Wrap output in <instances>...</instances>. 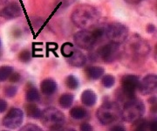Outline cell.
Instances as JSON below:
<instances>
[{
	"label": "cell",
	"mask_w": 157,
	"mask_h": 131,
	"mask_svg": "<svg viewBox=\"0 0 157 131\" xmlns=\"http://www.w3.org/2000/svg\"><path fill=\"white\" fill-rule=\"evenodd\" d=\"M21 130H42V129L33 123H27L26 125L21 128Z\"/></svg>",
	"instance_id": "484cf974"
},
{
	"label": "cell",
	"mask_w": 157,
	"mask_h": 131,
	"mask_svg": "<svg viewBox=\"0 0 157 131\" xmlns=\"http://www.w3.org/2000/svg\"><path fill=\"white\" fill-rule=\"evenodd\" d=\"M81 102L86 107H93L97 102V95L95 92L86 89L81 94Z\"/></svg>",
	"instance_id": "9a60e30c"
},
{
	"label": "cell",
	"mask_w": 157,
	"mask_h": 131,
	"mask_svg": "<svg viewBox=\"0 0 157 131\" xmlns=\"http://www.w3.org/2000/svg\"><path fill=\"white\" fill-rule=\"evenodd\" d=\"M26 100L28 102H38L40 100L39 93L35 87H30L26 91Z\"/></svg>",
	"instance_id": "ffe728a7"
},
{
	"label": "cell",
	"mask_w": 157,
	"mask_h": 131,
	"mask_svg": "<svg viewBox=\"0 0 157 131\" xmlns=\"http://www.w3.org/2000/svg\"><path fill=\"white\" fill-rule=\"evenodd\" d=\"M101 83H102V85H103L104 87L111 88L115 84V78L112 74H107L103 76V78L101 80Z\"/></svg>",
	"instance_id": "603a6c76"
},
{
	"label": "cell",
	"mask_w": 157,
	"mask_h": 131,
	"mask_svg": "<svg viewBox=\"0 0 157 131\" xmlns=\"http://www.w3.org/2000/svg\"><path fill=\"white\" fill-rule=\"evenodd\" d=\"M18 59L21 62L24 63H27L31 60L32 59V53L31 52L27 50V49H25L23 51L20 52L19 55H18Z\"/></svg>",
	"instance_id": "cb8c5ba5"
},
{
	"label": "cell",
	"mask_w": 157,
	"mask_h": 131,
	"mask_svg": "<svg viewBox=\"0 0 157 131\" xmlns=\"http://www.w3.org/2000/svg\"><path fill=\"white\" fill-rule=\"evenodd\" d=\"M111 129H112V130H125V128H124L123 126L115 125L113 126V127H112Z\"/></svg>",
	"instance_id": "d6a6232c"
},
{
	"label": "cell",
	"mask_w": 157,
	"mask_h": 131,
	"mask_svg": "<svg viewBox=\"0 0 157 131\" xmlns=\"http://www.w3.org/2000/svg\"><path fill=\"white\" fill-rule=\"evenodd\" d=\"M2 55V42H1V40H0V56Z\"/></svg>",
	"instance_id": "e575fe53"
},
{
	"label": "cell",
	"mask_w": 157,
	"mask_h": 131,
	"mask_svg": "<svg viewBox=\"0 0 157 131\" xmlns=\"http://www.w3.org/2000/svg\"><path fill=\"white\" fill-rule=\"evenodd\" d=\"M65 84H66V86L69 89L75 90V89L78 88V86H79V81H78L77 77H75L73 74H70V75H68L67 77L66 78Z\"/></svg>",
	"instance_id": "44dd1931"
},
{
	"label": "cell",
	"mask_w": 157,
	"mask_h": 131,
	"mask_svg": "<svg viewBox=\"0 0 157 131\" xmlns=\"http://www.w3.org/2000/svg\"><path fill=\"white\" fill-rule=\"evenodd\" d=\"M79 129H80V130H82V131L93 130V127L90 125L89 123H86V122L82 123V124L80 125V127H79Z\"/></svg>",
	"instance_id": "f546056e"
},
{
	"label": "cell",
	"mask_w": 157,
	"mask_h": 131,
	"mask_svg": "<svg viewBox=\"0 0 157 131\" xmlns=\"http://www.w3.org/2000/svg\"><path fill=\"white\" fill-rule=\"evenodd\" d=\"M20 80V74L18 73H12L11 74V76L9 77V80L11 81V83H15V82H17Z\"/></svg>",
	"instance_id": "83f0119b"
},
{
	"label": "cell",
	"mask_w": 157,
	"mask_h": 131,
	"mask_svg": "<svg viewBox=\"0 0 157 131\" xmlns=\"http://www.w3.org/2000/svg\"><path fill=\"white\" fill-rule=\"evenodd\" d=\"M104 73L105 70L101 67L92 66V67H87L86 68V74L90 80H99L104 75Z\"/></svg>",
	"instance_id": "2e32d148"
},
{
	"label": "cell",
	"mask_w": 157,
	"mask_h": 131,
	"mask_svg": "<svg viewBox=\"0 0 157 131\" xmlns=\"http://www.w3.org/2000/svg\"><path fill=\"white\" fill-rule=\"evenodd\" d=\"M57 83L55 80L52 78H47L41 81L40 83V89L42 94L45 96H51L57 90Z\"/></svg>",
	"instance_id": "5bb4252c"
},
{
	"label": "cell",
	"mask_w": 157,
	"mask_h": 131,
	"mask_svg": "<svg viewBox=\"0 0 157 131\" xmlns=\"http://www.w3.org/2000/svg\"><path fill=\"white\" fill-rule=\"evenodd\" d=\"M12 73H13V67L11 66L0 67V81L2 82L8 80Z\"/></svg>",
	"instance_id": "7402d4cb"
},
{
	"label": "cell",
	"mask_w": 157,
	"mask_h": 131,
	"mask_svg": "<svg viewBox=\"0 0 157 131\" xmlns=\"http://www.w3.org/2000/svg\"><path fill=\"white\" fill-rule=\"evenodd\" d=\"M69 114H70V116H71L73 119L82 120L84 119L85 117L86 116L87 112H86V110L84 108H82V107H74V108H73L70 110Z\"/></svg>",
	"instance_id": "d6986e66"
},
{
	"label": "cell",
	"mask_w": 157,
	"mask_h": 131,
	"mask_svg": "<svg viewBox=\"0 0 157 131\" xmlns=\"http://www.w3.org/2000/svg\"><path fill=\"white\" fill-rule=\"evenodd\" d=\"M128 37V28L121 23H112L105 25V40L115 44H123Z\"/></svg>",
	"instance_id": "9c48e42d"
},
{
	"label": "cell",
	"mask_w": 157,
	"mask_h": 131,
	"mask_svg": "<svg viewBox=\"0 0 157 131\" xmlns=\"http://www.w3.org/2000/svg\"><path fill=\"white\" fill-rule=\"evenodd\" d=\"M122 51L121 50L120 58L122 62L130 67H137L142 66L146 61L150 52V46L148 42L138 34L131 36L124 41Z\"/></svg>",
	"instance_id": "6da1fadb"
},
{
	"label": "cell",
	"mask_w": 157,
	"mask_h": 131,
	"mask_svg": "<svg viewBox=\"0 0 157 131\" xmlns=\"http://www.w3.org/2000/svg\"><path fill=\"white\" fill-rule=\"evenodd\" d=\"M73 40L79 48L87 51L93 50L100 41L105 40V25L79 31L75 33Z\"/></svg>",
	"instance_id": "3957f363"
},
{
	"label": "cell",
	"mask_w": 157,
	"mask_h": 131,
	"mask_svg": "<svg viewBox=\"0 0 157 131\" xmlns=\"http://www.w3.org/2000/svg\"><path fill=\"white\" fill-rule=\"evenodd\" d=\"M155 31V26L154 25H147V32L149 33H153Z\"/></svg>",
	"instance_id": "4dcf8cb0"
},
{
	"label": "cell",
	"mask_w": 157,
	"mask_h": 131,
	"mask_svg": "<svg viewBox=\"0 0 157 131\" xmlns=\"http://www.w3.org/2000/svg\"><path fill=\"white\" fill-rule=\"evenodd\" d=\"M73 101H74V96L72 94H64L59 99V104L62 108H69L72 107Z\"/></svg>",
	"instance_id": "ac0fdd59"
},
{
	"label": "cell",
	"mask_w": 157,
	"mask_h": 131,
	"mask_svg": "<svg viewBox=\"0 0 157 131\" xmlns=\"http://www.w3.org/2000/svg\"><path fill=\"white\" fill-rule=\"evenodd\" d=\"M59 7L61 9L67 8L75 2V0H59Z\"/></svg>",
	"instance_id": "4316f807"
},
{
	"label": "cell",
	"mask_w": 157,
	"mask_h": 131,
	"mask_svg": "<svg viewBox=\"0 0 157 131\" xmlns=\"http://www.w3.org/2000/svg\"><path fill=\"white\" fill-rule=\"evenodd\" d=\"M145 104L141 100L135 97L123 104V108L121 109V118L126 122L133 123L135 121L142 118L145 114Z\"/></svg>",
	"instance_id": "8992f818"
},
{
	"label": "cell",
	"mask_w": 157,
	"mask_h": 131,
	"mask_svg": "<svg viewBox=\"0 0 157 131\" xmlns=\"http://www.w3.org/2000/svg\"><path fill=\"white\" fill-rule=\"evenodd\" d=\"M17 92V87H14V86H9L6 87L5 89V94L6 96L9 97V98H12L16 95Z\"/></svg>",
	"instance_id": "d4e9b609"
},
{
	"label": "cell",
	"mask_w": 157,
	"mask_h": 131,
	"mask_svg": "<svg viewBox=\"0 0 157 131\" xmlns=\"http://www.w3.org/2000/svg\"><path fill=\"white\" fill-rule=\"evenodd\" d=\"M24 121V112L18 108H12L3 119V126L9 129H16L22 125Z\"/></svg>",
	"instance_id": "8fae6325"
},
{
	"label": "cell",
	"mask_w": 157,
	"mask_h": 131,
	"mask_svg": "<svg viewBox=\"0 0 157 131\" xmlns=\"http://www.w3.org/2000/svg\"><path fill=\"white\" fill-rule=\"evenodd\" d=\"M157 87V75L150 74H147L146 76L140 80L138 89L143 95L151 94L156 90Z\"/></svg>",
	"instance_id": "7c38bea8"
},
{
	"label": "cell",
	"mask_w": 157,
	"mask_h": 131,
	"mask_svg": "<svg viewBox=\"0 0 157 131\" xmlns=\"http://www.w3.org/2000/svg\"><path fill=\"white\" fill-rule=\"evenodd\" d=\"M25 111L29 118L34 120L40 119L42 111L34 102H29L25 106Z\"/></svg>",
	"instance_id": "e0dca14e"
},
{
	"label": "cell",
	"mask_w": 157,
	"mask_h": 131,
	"mask_svg": "<svg viewBox=\"0 0 157 131\" xmlns=\"http://www.w3.org/2000/svg\"><path fill=\"white\" fill-rule=\"evenodd\" d=\"M22 9L16 2L9 3L0 11V16L6 19H14L22 16Z\"/></svg>",
	"instance_id": "4fadbf2b"
},
{
	"label": "cell",
	"mask_w": 157,
	"mask_h": 131,
	"mask_svg": "<svg viewBox=\"0 0 157 131\" xmlns=\"http://www.w3.org/2000/svg\"><path fill=\"white\" fill-rule=\"evenodd\" d=\"M7 102L5 101L4 99H0V113H4L7 109Z\"/></svg>",
	"instance_id": "f1b7e54d"
},
{
	"label": "cell",
	"mask_w": 157,
	"mask_h": 131,
	"mask_svg": "<svg viewBox=\"0 0 157 131\" xmlns=\"http://www.w3.org/2000/svg\"><path fill=\"white\" fill-rule=\"evenodd\" d=\"M7 2H8V0H0V6H5Z\"/></svg>",
	"instance_id": "836d02e7"
},
{
	"label": "cell",
	"mask_w": 157,
	"mask_h": 131,
	"mask_svg": "<svg viewBox=\"0 0 157 131\" xmlns=\"http://www.w3.org/2000/svg\"><path fill=\"white\" fill-rule=\"evenodd\" d=\"M140 79L135 74H126L121 78V88L117 91V98L119 102H125L135 98V93L138 89Z\"/></svg>",
	"instance_id": "5b68a950"
},
{
	"label": "cell",
	"mask_w": 157,
	"mask_h": 131,
	"mask_svg": "<svg viewBox=\"0 0 157 131\" xmlns=\"http://www.w3.org/2000/svg\"><path fill=\"white\" fill-rule=\"evenodd\" d=\"M61 53L68 65L74 67H81L86 65V58L79 49L76 48L72 43L67 42L63 44Z\"/></svg>",
	"instance_id": "ba28073f"
},
{
	"label": "cell",
	"mask_w": 157,
	"mask_h": 131,
	"mask_svg": "<svg viewBox=\"0 0 157 131\" xmlns=\"http://www.w3.org/2000/svg\"><path fill=\"white\" fill-rule=\"evenodd\" d=\"M96 117L102 125H112L121 118V109L118 103L107 102L98 108Z\"/></svg>",
	"instance_id": "277c9868"
},
{
	"label": "cell",
	"mask_w": 157,
	"mask_h": 131,
	"mask_svg": "<svg viewBox=\"0 0 157 131\" xmlns=\"http://www.w3.org/2000/svg\"><path fill=\"white\" fill-rule=\"evenodd\" d=\"M141 1L142 0H125V2L129 4V5H137V4L140 3Z\"/></svg>",
	"instance_id": "1f68e13d"
},
{
	"label": "cell",
	"mask_w": 157,
	"mask_h": 131,
	"mask_svg": "<svg viewBox=\"0 0 157 131\" xmlns=\"http://www.w3.org/2000/svg\"><path fill=\"white\" fill-rule=\"evenodd\" d=\"M121 54V47L119 44L107 42V44L100 46L95 52V60H100L107 64H111L117 60Z\"/></svg>",
	"instance_id": "30bf717a"
},
{
	"label": "cell",
	"mask_w": 157,
	"mask_h": 131,
	"mask_svg": "<svg viewBox=\"0 0 157 131\" xmlns=\"http://www.w3.org/2000/svg\"><path fill=\"white\" fill-rule=\"evenodd\" d=\"M71 19L73 23L82 30H91L97 26L101 19V12L90 5H80L73 10Z\"/></svg>",
	"instance_id": "7a4b0ae2"
},
{
	"label": "cell",
	"mask_w": 157,
	"mask_h": 131,
	"mask_svg": "<svg viewBox=\"0 0 157 131\" xmlns=\"http://www.w3.org/2000/svg\"><path fill=\"white\" fill-rule=\"evenodd\" d=\"M43 125L48 129L58 130L66 124V115L60 110L53 107H49L44 109L40 116Z\"/></svg>",
	"instance_id": "52a82bcc"
}]
</instances>
